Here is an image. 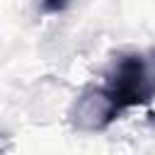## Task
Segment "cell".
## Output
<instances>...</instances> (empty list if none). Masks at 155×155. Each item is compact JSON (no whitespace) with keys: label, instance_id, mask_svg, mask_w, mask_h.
I'll list each match as a JSON object with an SVG mask.
<instances>
[{"label":"cell","instance_id":"obj_1","mask_svg":"<svg viewBox=\"0 0 155 155\" xmlns=\"http://www.w3.org/2000/svg\"><path fill=\"white\" fill-rule=\"evenodd\" d=\"M155 99V51H131L114 61L104 85L87 87L73 111V121L82 131L107 128L121 111L143 107Z\"/></svg>","mask_w":155,"mask_h":155},{"label":"cell","instance_id":"obj_2","mask_svg":"<svg viewBox=\"0 0 155 155\" xmlns=\"http://www.w3.org/2000/svg\"><path fill=\"white\" fill-rule=\"evenodd\" d=\"M65 5H68V0H41L44 12H61V10H65Z\"/></svg>","mask_w":155,"mask_h":155}]
</instances>
